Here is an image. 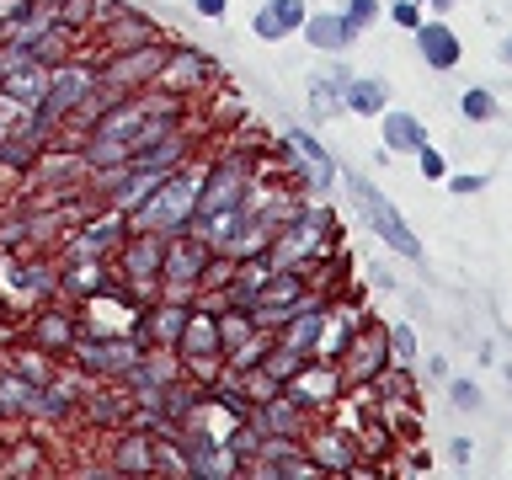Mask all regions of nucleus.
<instances>
[{"instance_id": "nucleus-1", "label": "nucleus", "mask_w": 512, "mask_h": 480, "mask_svg": "<svg viewBox=\"0 0 512 480\" xmlns=\"http://www.w3.org/2000/svg\"><path fill=\"white\" fill-rule=\"evenodd\" d=\"M192 208H198V176L171 171V176H160V187L134 208V214H123V219H128V230L176 235V230H187V224H192Z\"/></svg>"}, {"instance_id": "nucleus-2", "label": "nucleus", "mask_w": 512, "mask_h": 480, "mask_svg": "<svg viewBox=\"0 0 512 480\" xmlns=\"http://www.w3.org/2000/svg\"><path fill=\"white\" fill-rule=\"evenodd\" d=\"M256 187V160L251 155H219L208 176L198 182V208L192 219H214V214H230V208H246Z\"/></svg>"}, {"instance_id": "nucleus-3", "label": "nucleus", "mask_w": 512, "mask_h": 480, "mask_svg": "<svg viewBox=\"0 0 512 480\" xmlns=\"http://www.w3.org/2000/svg\"><path fill=\"white\" fill-rule=\"evenodd\" d=\"M347 192H352V203H358V214L368 219V230H374L390 251H400L406 262H422V240L411 235V224L395 214V203L384 198V192L374 182H363V176H347Z\"/></svg>"}, {"instance_id": "nucleus-4", "label": "nucleus", "mask_w": 512, "mask_h": 480, "mask_svg": "<svg viewBox=\"0 0 512 480\" xmlns=\"http://www.w3.org/2000/svg\"><path fill=\"white\" fill-rule=\"evenodd\" d=\"M96 86V64H75V59H64L48 70V91H43V102L32 107V123H43L48 134H59V123L70 118V112L86 102V91Z\"/></svg>"}, {"instance_id": "nucleus-5", "label": "nucleus", "mask_w": 512, "mask_h": 480, "mask_svg": "<svg viewBox=\"0 0 512 480\" xmlns=\"http://www.w3.org/2000/svg\"><path fill=\"white\" fill-rule=\"evenodd\" d=\"M171 43H139V48H118V54H107L96 64V80L102 86H118V91H144L155 86L160 64H166Z\"/></svg>"}, {"instance_id": "nucleus-6", "label": "nucleus", "mask_w": 512, "mask_h": 480, "mask_svg": "<svg viewBox=\"0 0 512 480\" xmlns=\"http://www.w3.org/2000/svg\"><path fill=\"white\" fill-rule=\"evenodd\" d=\"M139 352H144V342L134 331L128 336H75L70 342V358L86 368V374H102V379H123L128 368L139 363Z\"/></svg>"}, {"instance_id": "nucleus-7", "label": "nucleus", "mask_w": 512, "mask_h": 480, "mask_svg": "<svg viewBox=\"0 0 512 480\" xmlns=\"http://www.w3.org/2000/svg\"><path fill=\"white\" fill-rule=\"evenodd\" d=\"M160 262H166V235H155V230H128V240L118 246V267L128 272V283H134L139 299L155 294Z\"/></svg>"}, {"instance_id": "nucleus-8", "label": "nucleus", "mask_w": 512, "mask_h": 480, "mask_svg": "<svg viewBox=\"0 0 512 480\" xmlns=\"http://www.w3.org/2000/svg\"><path fill=\"white\" fill-rule=\"evenodd\" d=\"M214 75H219V64L208 54H198V48H171L166 64H160V75H155V86L171 91V96H187V91L208 86Z\"/></svg>"}, {"instance_id": "nucleus-9", "label": "nucleus", "mask_w": 512, "mask_h": 480, "mask_svg": "<svg viewBox=\"0 0 512 480\" xmlns=\"http://www.w3.org/2000/svg\"><path fill=\"white\" fill-rule=\"evenodd\" d=\"M283 150L294 155V171H299V182L310 187V192H326L336 182V160L315 144V134H304V128H288L283 134Z\"/></svg>"}, {"instance_id": "nucleus-10", "label": "nucleus", "mask_w": 512, "mask_h": 480, "mask_svg": "<svg viewBox=\"0 0 512 480\" xmlns=\"http://www.w3.org/2000/svg\"><path fill=\"white\" fill-rule=\"evenodd\" d=\"M384 363H390V347H384V331H352V342L342 347V384H363V379H374L384 374Z\"/></svg>"}, {"instance_id": "nucleus-11", "label": "nucleus", "mask_w": 512, "mask_h": 480, "mask_svg": "<svg viewBox=\"0 0 512 480\" xmlns=\"http://www.w3.org/2000/svg\"><path fill=\"white\" fill-rule=\"evenodd\" d=\"M128 240V219L123 214H107L102 219H86V230L70 235V251H64V262H75V256H112Z\"/></svg>"}, {"instance_id": "nucleus-12", "label": "nucleus", "mask_w": 512, "mask_h": 480, "mask_svg": "<svg viewBox=\"0 0 512 480\" xmlns=\"http://www.w3.org/2000/svg\"><path fill=\"white\" fill-rule=\"evenodd\" d=\"M187 310L192 304H182V299H166V304H144L139 310V320H134V336L144 347H176V336H182V326H187Z\"/></svg>"}, {"instance_id": "nucleus-13", "label": "nucleus", "mask_w": 512, "mask_h": 480, "mask_svg": "<svg viewBox=\"0 0 512 480\" xmlns=\"http://www.w3.org/2000/svg\"><path fill=\"white\" fill-rule=\"evenodd\" d=\"M326 326H331V310L320 299H304L294 315L283 320V331H278V342L283 347H294V352H304V358H310V352L326 342Z\"/></svg>"}, {"instance_id": "nucleus-14", "label": "nucleus", "mask_w": 512, "mask_h": 480, "mask_svg": "<svg viewBox=\"0 0 512 480\" xmlns=\"http://www.w3.org/2000/svg\"><path fill=\"white\" fill-rule=\"evenodd\" d=\"M102 38H107V54H118V48H139V43H166L160 38V22H150L144 11H118L102 22Z\"/></svg>"}, {"instance_id": "nucleus-15", "label": "nucleus", "mask_w": 512, "mask_h": 480, "mask_svg": "<svg viewBox=\"0 0 512 480\" xmlns=\"http://www.w3.org/2000/svg\"><path fill=\"white\" fill-rule=\"evenodd\" d=\"M80 336V320L64 310V304H43L38 320H32V342L43 352H70V342Z\"/></svg>"}, {"instance_id": "nucleus-16", "label": "nucleus", "mask_w": 512, "mask_h": 480, "mask_svg": "<svg viewBox=\"0 0 512 480\" xmlns=\"http://www.w3.org/2000/svg\"><path fill=\"white\" fill-rule=\"evenodd\" d=\"M304 38H310V48H320V54H347L358 32L347 27L342 11H315V16H304Z\"/></svg>"}, {"instance_id": "nucleus-17", "label": "nucleus", "mask_w": 512, "mask_h": 480, "mask_svg": "<svg viewBox=\"0 0 512 480\" xmlns=\"http://www.w3.org/2000/svg\"><path fill=\"white\" fill-rule=\"evenodd\" d=\"M416 54L427 59V70H454V64H459V38H454V27L422 22V27H416Z\"/></svg>"}, {"instance_id": "nucleus-18", "label": "nucleus", "mask_w": 512, "mask_h": 480, "mask_svg": "<svg viewBox=\"0 0 512 480\" xmlns=\"http://www.w3.org/2000/svg\"><path fill=\"white\" fill-rule=\"evenodd\" d=\"M112 475H155V432L139 427L128 432V438H118V448H112Z\"/></svg>"}, {"instance_id": "nucleus-19", "label": "nucleus", "mask_w": 512, "mask_h": 480, "mask_svg": "<svg viewBox=\"0 0 512 480\" xmlns=\"http://www.w3.org/2000/svg\"><path fill=\"white\" fill-rule=\"evenodd\" d=\"M384 80H374V75H352L347 86H342V107L347 112H358V118H379L384 112Z\"/></svg>"}, {"instance_id": "nucleus-20", "label": "nucleus", "mask_w": 512, "mask_h": 480, "mask_svg": "<svg viewBox=\"0 0 512 480\" xmlns=\"http://www.w3.org/2000/svg\"><path fill=\"white\" fill-rule=\"evenodd\" d=\"M256 368H262V374H267V379H272V384H278V390H283V384H294V379L304 374V352L283 347L278 336H272V347L262 352V363H256Z\"/></svg>"}, {"instance_id": "nucleus-21", "label": "nucleus", "mask_w": 512, "mask_h": 480, "mask_svg": "<svg viewBox=\"0 0 512 480\" xmlns=\"http://www.w3.org/2000/svg\"><path fill=\"white\" fill-rule=\"evenodd\" d=\"M427 134H422V118L411 112H384V150H416Z\"/></svg>"}, {"instance_id": "nucleus-22", "label": "nucleus", "mask_w": 512, "mask_h": 480, "mask_svg": "<svg viewBox=\"0 0 512 480\" xmlns=\"http://www.w3.org/2000/svg\"><path fill=\"white\" fill-rule=\"evenodd\" d=\"M310 459L320 464V470H347V464H352V443L336 438V427H326V432L315 438V454H310Z\"/></svg>"}, {"instance_id": "nucleus-23", "label": "nucleus", "mask_w": 512, "mask_h": 480, "mask_svg": "<svg viewBox=\"0 0 512 480\" xmlns=\"http://www.w3.org/2000/svg\"><path fill=\"white\" fill-rule=\"evenodd\" d=\"M91 22H96V0H59L54 6V27H64V32H80Z\"/></svg>"}, {"instance_id": "nucleus-24", "label": "nucleus", "mask_w": 512, "mask_h": 480, "mask_svg": "<svg viewBox=\"0 0 512 480\" xmlns=\"http://www.w3.org/2000/svg\"><path fill=\"white\" fill-rule=\"evenodd\" d=\"M459 112H464L470 123H491V118H496V96L475 86V91H464V96H459Z\"/></svg>"}, {"instance_id": "nucleus-25", "label": "nucleus", "mask_w": 512, "mask_h": 480, "mask_svg": "<svg viewBox=\"0 0 512 480\" xmlns=\"http://www.w3.org/2000/svg\"><path fill=\"white\" fill-rule=\"evenodd\" d=\"M16 374H22L27 384H48L54 379V363H48V352L38 358V352H16Z\"/></svg>"}, {"instance_id": "nucleus-26", "label": "nucleus", "mask_w": 512, "mask_h": 480, "mask_svg": "<svg viewBox=\"0 0 512 480\" xmlns=\"http://www.w3.org/2000/svg\"><path fill=\"white\" fill-rule=\"evenodd\" d=\"M267 11L278 16V27H283V32H299V27H304V16H310V11H304V0H267Z\"/></svg>"}, {"instance_id": "nucleus-27", "label": "nucleus", "mask_w": 512, "mask_h": 480, "mask_svg": "<svg viewBox=\"0 0 512 480\" xmlns=\"http://www.w3.org/2000/svg\"><path fill=\"white\" fill-rule=\"evenodd\" d=\"M310 107L320 112V118H331V112H342V91L326 86V80H315V86H310Z\"/></svg>"}, {"instance_id": "nucleus-28", "label": "nucleus", "mask_w": 512, "mask_h": 480, "mask_svg": "<svg viewBox=\"0 0 512 480\" xmlns=\"http://www.w3.org/2000/svg\"><path fill=\"white\" fill-rule=\"evenodd\" d=\"M251 32H256L262 43H283V38H288V32L278 27V16H272L267 6H256V16H251Z\"/></svg>"}, {"instance_id": "nucleus-29", "label": "nucleus", "mask_w": 512, "mask_h": 480, "mask_svg": "<svg viewBox=\"0 0 512 480\" xmlns=\"http://www.w3.org/2000/svg\"><path fill=\"white\" fill-rule=\"evenodd\" d=\"M347 27L352 32H363V27H374V16H379V0H347Z\"/></svg>"}, {"instance_id": "nucleus-30", "label": "nucleus", "mask_w": 512, "mask_h": 480, "mask_svg": "<svg viewBox=\"0 0 512 480\" xmlns=\"http://www.w3.org/2000/svg\"><path fill=\"white\" fill-rule=\"evenodd\" d=\"M416 166H422V176H427V182H438V176L448 171V160H443L438 150H432L427 139H422V144H416Z\"/></svg>"}, {"instance_id": "nucleus-31", "label": "nucleus", "mask_w": 512, "mask_h": 480, "mask_svg": "<svg viewBox=\"0 0 512 480\" xmlns=\"http://www.w3.org/2000/svg\"><path fill=\"white\" fill-rule=\"evenodd\" d=\"M448 395H454L459 411H480V390H475L470 379H454V384H448Z\"/></svg>"}, {"instance_id": "nucleus-32", "label": "nucleus", "mask_w": 512, "mask_h": 480, "mask_svg": "<svg viewBox=\"0 0 512 480\" xmlns=\"http://www.w3.org/2000/svg\"><path fill=\"white\" fill-rule=\"evenodd\" d=\"M390 352H395L400 363H406L411 352H416V336H411V326H390Z\"/></svg>"}, {"instance_id": "nucleus-33", "label": "nucleus", "mask_w": 512, "mask_h": 480, "mask_svg": "<svg viewBox=\"0 0 512 480\" xmlns=\"http://www.w3.org/2000/svg\"><path fill=\"white\" fill-rule=\"evenodd\" d=\"M390 16H395V22H400V27H411V32H416V27H422V11H416V6H411V0H395V6H390Z\"/></svg>"}, {"instance_id": "nucleus-34", "label": "nucleus", "mask_w": 512, "mask_h": 480, "mask_svg": "<svg viewBox=\"0 0 512 480\" xmlns=\"http://www.w3.org/2000/svg\"><path fill=\"white\" fill-rule=\"evenodd\" d=\"M38 464V448H16V459L6 464V475H22V470H32Z\"/></svg>"}, {"instance_id": "nucleus-35", "label": "nucleus", "mask_w": 512, "mask_h": 480, "mask_svg": "<svg viewBox=\"0 0 512 480\" xmlns=\"http://www.w3.org/2000/svg\"><path fill=\"white\" fill-rule=\"evenodd\" d=\"M448 187H454L459 198H470V192H480V187H486V176H454V182H448Z\"/></svg>"}, {"instance_id": "nucleus-36", "label": "nucleus", "mask_w": 512, "mask_h": 480, "mask_svg": "<svg viewBox=\"0 0 512 480\" xmlns=\"http://www.w3.org/2000/svg\"><path fill=\"white\" fill-rule=\"evenodd\" d=\"M192 6H198V16H214V22H219V16H224V6H230V0H192Z\"/></svg>"}, {"instance_id": "nucleus-37", "label": "nucleus", "mask_w": 512, "mask_h": 480, "mask_svg": "<svg viewBox=\"0 0 512 480\" xmlns=\"http://www.w3.org/2000/svg\"><path fill=\"white\" fill-rule=\"evenodd\" d=\"M448 454H454L459 464H470V459H475V448H470V438H454V443H448Z\"/></svg>"}, {"instance_id": "nucleus-38", "label": "nucleus", "mask_w": 512, "mask_h": 480, "mask_svg": "<svg viewBox=\"0 0 512 480\" xmlns=\"http://www.w3.org/2000/svg\"><path fill=\"white\" fill-rule=\"evenodd\" d=\"M427 379H448V358H443V352H432V358H427Z\"/></svg>"}, {"instance_id": "nucleus-39", "label": "nucleus", "mask_w": 512, "mask_h": 480, "mask_svg": "<svg viewBox=\"0 0 512 480\" xmlns=\"http://www.w3.org/2000/svg\"><path fill=\"white\" fill-rule=\"evenodd\" d=\"M502 59L512 64V38H502Z\"/></svg>"}, {"instance_id": "nucleus-40", "label": "nucleus", "mask_w": 512, "mask_h": 480, "mask_svg": "<svg viewBox=\"0 0 512 480\" xmlns=\"http://www.w3.org/2000/svg\"><path fill=\"white\" fill-rule=\"evenodd\" d=\"M427 6H438V11H448V6H454V0H427Z\"/></svg>"}]
</instances>
